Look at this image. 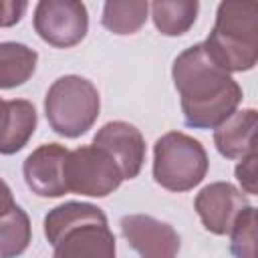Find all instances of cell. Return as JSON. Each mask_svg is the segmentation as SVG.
<instances>
[{"instance_id":"1","label":"cell","mask_w":258,"mask_h":258,"mask_svg":"<svg viewBox=\"0 0 258 258\" xmlns=\"http://www.w3.org/2000/svg\"><path fill=\"white\" fill-rule=\"evenodd\" d=\"M179 93L183 123L191 129H216L242 103V87L204 48V42L181 50L171 67Z\"/></svg>"},{"instance_id":"2","label":"cell","mask_w":258,"mask_h":258,"mask_svg":"<svg viewBox=\"0 0 258 258\" xmlns=\"http://www.w3.org/2000/svg\"><path fill=\"white\" fill-rule=\"evenodd\" d=\"M52 258H115V236L105 212L89 202H64L44 216Z\"/></svg>"},{"instance_id":"3","label":"cell","mask_w":258,"mask_h":258,"mask_svg":"<svg viewBox=\"0 0 258 258\" xmlns=\"http://www.w3.org/2000/svg\"><path fill=\"white\" fill-rule=\"evenodd\" d=\"M204 48L228 73L252 71L258 62V4L220 2Z\"/></svg>"},{"instance_id":"4","label":"cell","mask_w":258,"mask_h":258,"mask_svg":"<svg viewBox=\"0 0 258 258\" xmlns=\"http://www.w3.org/2000/svg\"><path fill=\"white\" fill-rule=\"evenodd\" d=\"M101 97L97 87L79 75L58 77L46 91L44 115L50 129L67 139L85 135L97 121Z\"/></svg>"},{"instance_id":"5","label":"cell","mask_w":258,"mask_h":258,"mask_svg":"<svg viewBox=\"0 0 258 258\" xmlns=\"http://www.w3.org/2000/svg\"><path fill=\"white\" fill-rule=\"evenodd\" d=\"M206 147L187 133L169 131L153 145V179L169 191H189L208 173Z\"/></svg>"},{"instance_id":"6","label":"cell","mask_w":258,"mask_h":258,"mask_svg":"<svg viewBox=\"0 0 258 258\" xmlns=\"http://www.w3.org/2000/svg\"><path fill=\"white\" fill-rule=\"evenodd\" d=\"M62 177L67 191L89 198H107L123 181L117 161L103 147L93 143L67 153Z\"/></svg>"},{"instance_id":"7","label":"cell","mask_w":258,"mask_h":258,"mask_svg":"<svg viewBox=\"0 0 258 258\" xmlns=\"http://www.w3.org/2000/svg\"><path fill=\"white\" fill-rule=\"evenodd\" d=\"M36 34L54 48L77 46L89 30V12L77 0H40L34 6Z\"/></svg>"},{"instance_id":"8","label":"cell","mask_w":258,"mask_h":258,"mask_svg":"<svg viewBox=\"0 0 258 258\" xmlns=\"http://www.w3.org/2000/svg\"><path fill=\"white\" fill-rule=\"evenodd\" d=\"M119 228L139 258H177L181 240L171 224L147 214H127Z\"/></svg>"},{"instance_id":"9","label":"cell","mask_w":258,"mask_h":258,"mask_svg":"<svg viewBox=\"0 0 258 258\" xmlns=\"http://www.w3.org/2000/svg\"><path fill=\"white\" fill-rule=\"evenodd\" d=\"M248 206L250 202L244 191L230 181H212L204 185L194 200V210L204 228L216 236H226Z\"/></svg>"},{"instance_id":"10","label":"cell","mask_w":258,"mask_h":258,"mask_svg":"<svg viewBox=\"0 0 258 258\" xmlns=\"http://www.w3.org/2000/svg\"><path fill=\"white\" fill-rule=\"evenodd\" d=\"M93 145L103 147L117 161L123 179L139 175L145 161V139L135 125L127 121H109L95 133Z\"/></svg>"},{"instance_id":"11","label":"cell","mask_w":258,"mask_h":258,"mask_svg":"<svg viewBox=\"0 0 258 258\" xmlns=\"http://www.w3.org/2000/svg\"><path fill=\"white\" fill-rule=\"evenodd\" d=\"M69 149L60 143H44L36 147L22 163V175L28 189L40 198H60L67 191L62 167Z\"/></svg>"},{"instance_id":"12","label":"cell","mask_w":258,"mask_h":258,"mask_svg":"<svg viewBox=\"0 0 258 258\" xmlns=\"http://www.w3.org/2000/svg\"><path fill=\"white\" fill-rule=\"evenodd\" d=\"M38 115L26 99H0V155H14L36 131Z\"/></svg>"},{"instance_id":"13","label":"cell","mask_w":258,"mask_h":258,"mask_svg":"<svg viewBox=\"0 0 258 258\" xmlns=\"http://www.w3.org/2000/svg\"><path fill=\"white\" fill-rule=\"evenodd\" d=\"M258 125L256 109L248 107L232 113L222 125L214 129V145L220 155L226 159H242L248 153L256 151L254 133Z\"/></svg>"},{"instance_id":"14","label":"cell","mask_w":258,"mask_h":258,"mask_svg":"<svg viewBox=\"0 0 258 258\" xmlns=\"http://www.w3.org/2000/svg\"><path fill=\"white\" fill-rule=\"evenodd\" d=\"M38 52L22 42H0V89L24 85L36 71Z\"/></svg>"},{"instance_id":"15","label":"cell","mask_w":258,"mask_h":258,"mask_svg":"<svg viewBox=\"0 0 258 258\" xmlns=\"http://www.w3.org/2000/svg\"><path fill=\"white\" fill-rule=\"evenodd\" d=\"M155 28L163 36L185 34L200 12V2L196 0H155L149 4Z\"/></svg>"},{"instance_id":"16","label":"cell","mask_w":258,"mask_h":258,"mask_svg":"<svg viewBox=\"0 0 258 258\" xmlns=\"http://www.w3.org/2000/svg\"><path fill=\"white\" fill-rule=\"evenodd\" d=\"M149 2L143 0H109L103 4L101 24L113 34H135L147 20Z\"/></svg>"},{"instance_id":"17","label":"cell","mask_w":258,"mask_h":258,"mask_svg":"<svg viewBox=\"0 0 258 258\" xmlns=\"http://www.w3.org/2000/svg\"><path fill=\"white\" fill-rule=\"evenodd\" d=\"M32 240V226L28 214L16 204L10 212L0 216V258H18L26 252Z\"/></svg>"},{"instance_id":"18","label":"cell","mask_w":258,"mask_h":258,"mask_svg":"<svg viewBox=\"0 0 258 258\" xmlns=\"http://www.w3.org/2000/svg\"><path fill=\"white\" fill-rule=\"evenodd\" d=\"M234 258H258L256 254V208L248 206L228 232Z\"/></svg>"},{"instance_id":"19","label":"cell","mask_w":258,"mask_h":258,"mask_svg":"<svg viewBox=\"0 0 258 258\" xmlns=\"http://www.w3.org/2000/svg\"><path fill=\"white\" fill-rule=\"evenodd\" d=\"M256 163H258V153L252 151L248 153L246 157L240 159V163L236 165V179L240 181L242 185V191L244 194H250V196H256L258 194V187H256Z\"/></svg>"},{"instance_id":"20","label":"cell","mask_w":258,"mask_h":258,"mask_svg":"<svg viewBox=\"0 0 258 258\" xmlns=\"http://www.w3.org/2000/svg\"><path fill=\"white\" fill-rule=\"evenodd\" d=\"M28 8L24 0H0V28H8L20 22Z\"/></svg>"},{"instance_id":"21","label":"cell","mask_w":258,"mask_h":258,"mask_svg":"<svg viewBox=\"0 0 258 258\" xmlns=\"http://www.w3.org/2000/svg\"><path fill=\"white\" fill-rule=\"evenodd\" d=\"M14 206H16V202H14L12 189H10V185L0 177V216L6 214V212H10Z\"/></svg>"}]
</instances>
